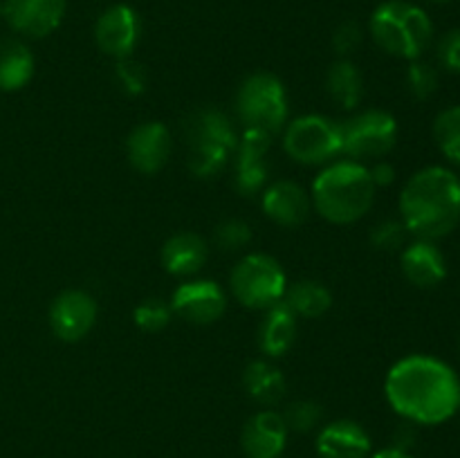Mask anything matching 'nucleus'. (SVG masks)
Returning <instances> with one entry per match:
<instances>
[{
    "mask_svg": "<svg viewBox=\"0 0 460 458\" xmlns=\"http://www.w3.org/2000/svg\"><path fill=\"white\" fill-rule=\"evenodd\" d=\"M362 27H359L358 22L346 21L341 22L335 30V34H332V48H335V52L340 54L341 58H346L362 45Z\"/></svg>",
    "mask_w": 460,
    "mask_h": 458,
    "instance_id": "obj_33",
    "label": "nucleus"
},
{
    "mask_svg": "<svg viewBox=\"0 0 460 458\" xmlns=\"http://www.w3.org/2000/svg\"><path fill=\"white\" fill-rule=\"evenodd\" d=\"M407 233L409 232L402 225V220L386 218L373 227L371 242L373 247H377V250L382 251H395L400 250V247H404V242H407Z\"/></svg>",
    "mask_w": 460,
    "mask_h": 458,
    "instance_id": "obj_32",
    "label": "nucleus"
},
{
    "mask_svg": "<svg viewBox=\"0 0 460 458\" xmlns=\"http://www.w3.org/2000/svg\"><path fill=\"white\" fill-rule=\"evenodd\" d=\"M313 209L332 225H353L371 211L376 184L367 164L353 160L331 162L310 189Z\"/></svg>",
    "mask_w": 460,
    "mask_h": 458,
    "instance_id": "obj_3",
    "label": "nucleus"
},
{
    "mask_svg": "<svg viewBox=\"0 0 460 458\" xmlns=\"http://www.w3.org/2000/svg\"><path fill=\"white\" fill-rule=\"evenodd\" d=\"M400 268L404 278L420 290L438 287L447 277V260L440 247L434 241L422 238H416L411 245L404 247L400 254Z\"/></svg>",
    "mask_w": 460,
    "mask_h": 458,
    "instance_id": "obj_18",
    "label": "nucleus"
},
{
    "mask_svg": "<svg viewBox=\"0 0 460 458\" xmlns=\"http://www.w3.org/2000/svg\"><path fill=\"white\" fill-rule=\"evenodd\" d=\"M458 346H460V339H458Z\"/></svg>",
    "mask_w": 460,
    "mask_h": 458,
    "instance_id": "obj_39",
    "label": "nucleus"
},
{
    "mask_svg": "<svg viewBox=\"0 0 460 458\" xmlns=\"http://www.w3.org/2000/svg\"><path fill=\"white\" fill-rule=\"evenodd\" d=\"M368 173H371L376 189L377 187H389V184L395 180V169L389 164V162H385V160H377L376 164L368 166Z\"/></svg>",
    "mask_w": 460,
    "mask_h": 458,
    "instance_id": "obj_35",
    "label": "nucleus"
},
{
    "mask_svg": "<svg viewBox=\"0 0 460 458\" xmlns=\"http://www.w3.org/2000/svg\"><path fill=\"white\" fill-rule=\"evenodd\" d=\"M171 310L184 321L207 326L216 323L227 310V292L209 278H191L175 287L171 295Z\"/></svg>",
    "mask_w": 460,
    "mask_h": 458,
    "instance_id": "obj_10",
    "label": "nucleus"
},
{
    "mask_svg": "<svg viewBox=\"0 0 460 458\" xmlns=\"http://www.w3.org/2000/svg\"><path fill=\"white\" fill-rule=\"evenodd\" d=\"M288 425L281 413L261 409L243 425L241 447L245 458H281L288 445Z\"/></svg>",
    "mask_w": 460,
    "mask_h": 458,
    "instance_id": "obj_16",
    "label": "nucleus"
},
{
    "mask_svg": "<svg viewBox=\"0 0 460 458\" xmlns=\"http://www.w3.org/2000/svg\"><path fill=\"white\" fill-rule=\"evenodd\" d=\"M234 299L252 310H268L281 304L288 290V277L281 263L263 251H252L234 265L229 274Z\"/></svg>",
    "mask_w": 460,
    "mask_h": 458,
    "instance_id": "obj_7",
    "label": "nucleus"
},
{
    "mask_svg": "<svg viewBox=\"0 0 460 458\" xmlns=\"http://www.w3.org/2000/svg\"><path fill=\"white\" fill-rule=\"evenodd\" d=\"M99 305L85 290H63L49 305V328L61 341H81L97 321Z\"/></svg>",
    "mask_w": 460,
    "mask_h": 458,
    "instance_id": "obj_13",
    "label": "nucleus"
},
{
    "mask_svg": "<svg viewBox=\"0 0 460 458\" xmlns=\"http://www.w3.org/2000/svg\"><path fill=\"white\" fill-rule=\"evenodd\" d=\"M283 304L304 319H319L331 310L332 295L323 283L313 281V278H304L290 286L283 296Z\"/></svg>",
    "mask_w": 460,
    "mask_h": 458,
    "instance_id": "obj_25",
    "label": "nucleus"
},
{
    "mask_svg": "<svg viewBox=\"0 0 460 458\" xmlns=\"http://www.w3.org/2000/svg\"><path fill=\"white\" fill-rule=\"evenodd\" d=\"M162 265L171 277H193L205 268L209 245L196 232H178L162 245Z\"/></svg>",
    "mask_w": 460,
    "mask_h": 458,
    "instance_id": "obj_20",
    "label": "nucleus"
},
{
    "mask_svg": "<svg viewBox=\"0 0 460 458\" xmlns=\"http://www.w3.org/2000/svg\"><path fill=\"white\" fill-rule=\"evenodd\" d=\"M283 420H286L288 431H301V434H308L314 427L322 422V407L313 400H299V402H292L286 409V413H281Z\"/></svg>",
    "mask_w": 460,
    "mask_h": 458,
    "instance_id": "obj_29",
    "label": "nucleus"
},
{
    "mask_svg": "<svg viewBox=\"0 0 460 458\" xmlns=\"http://www.w3.org/2000/svg\"><path fill=\"white\" fill-rule=\"evenodd\" d=\"M171 317H173V310L162 299H144L133 310V323L144 332L164 330L169 326Z\"/></svg>",
    "mask_w": 460,
    "mask_h": 458,
    "instance_id": "obj_27",
    "label": "nucleus"
},
{
    "mask_svg": "<svg viewBox=\"0 0 460 458\" xmlns=\"http://www.w3.org/2000/svg\"><path fill=\"white\" fill-rule=\"evenodd\" d=\"M261 207L272 223L281 227H299L313 211L310 193L292 180H277L261 191Z\"/></svg>",
    "mask_w": 460,
    "mask_h": 458,
    "instance_id": "obj_17",
    "label": "nucleus"
},
{
    "mask_svg": "<svg viewBox=\"0 0 460 458\" xmlns=\"http://www.w3.org/2000/svg\"><path fill=\"white\" fill-rule=\"evenodd\" d=\"M386 402L411 425H440L460 409V380L449 364L431 355H409L389 368Z\"/></svg>",
    "mask_w": 460,
    "mask_h": 458,
    "instance_id": "obj_1",
    "label": "nucleus"
},
{
    "mask_svg": "<svg viewBox=\"0 0 460 458\" xmlns=\"http://www.w3.org/2000/svg\"><path fill=\"white\" fill-rule=\"evenodd\" d=\"M314 447H317L319 458H368L373 454L368 431L349 418L328 422L319 431Z\"/></svg>",
    "mask_w": 460,
    "mask_h": 458,
    "instance_id": "obj_19",
    "label": "nucleus"
},
{
    "mask_svg": "<svg viewBox=\"0 0 460 458\" xmlns=\"http://www.w3.org/2000/svg\"><path fill=\"white\" fill-rule=\"evenodd\" d=\"M142 36V21L130 4L117 3L108 7L94 25V40L106 57L115 61L133 57Z\"/></svg>",
    "mask_w": 460,
    "mask_h": 458,
    "instance_id": "obj_11",
    "label": "nucleus"
},
{
    "mask_svg": "<svg viewBox=\"0 0 460 458\" xmlns=\"http://www.w3.org/2000/svg\"><path fill=\"white\" fill-rule=\"evenodd\" d=\"M283 148L296 164L323 166L341 155L340 121L326 115H304L288 121Z\"/></svg>",
    "mask_w": 460,
    "mask_h": 458,
    "instance_id": "obj_9",
    "label": "nucleus"
},
{
    "mask_svg": "<svg viewBox=\"0 0 460 458\" xmlns=\"http://www.w3.org/2000/svg\"><path fill=\"white\" fill-rule=\"evenodd\" d=\"M67 0H3V16L16 34L45 39L66 18Z\"/></svg>",
    "mask_w": 460,
    "mask_h": 458,
    "instance_id": "obj_14",
    "label": "nucleus"
},
{
    "mask_svg": "<svg viewBox=\"0 0 460 458\" xmlns=\"http://www.w3.org/2000/svg\"><path fill=\"white\" fill-rule=\"evenodd\" d=\"M272 137L274 135L256 128H245L243 137H238L236 178H234V184H236V191L241 196H261V191L268 187V153L270 146H272Z\"/></svg>",
    "mask_w": 460,
    "mask_h": 458,
    "instance_id": "obj_12",
    "label": "nucleus"
},
{
    "mask_svg": "<svg viewBox=\"0 0 460 458\" xmlns=\"http://www.w3.org/2000/svg\"><path fill=\"white\" fill-rule=\"evenodd\" d=\"M189 169L198 178H214L236 153L238 135L232 119L216 108H200L184 124Z\"/></svg>",
    "mask_w": 460,
    "mask_h": 458,
    "instance_id": "obj_5",
    "label": "nucleus"
},
{
    "mask_svg": "<svg viewBox=\"0 0 460 458\" xmlns=\"http://www.w3.org/2000/svg\"><path fill=\"white\" fill-rule=\"evenodd\" d=\"M341 155L349 160L371 162L389 155L398 144V121L382 108H371L349 117L340 124Z\"/></svg>",
    "mask_w": 460,
    "mask_h": 458,
    "instance_id": "obj_8",
    "label": "nucleus"
},
{
    "mask_svg": "<svg viewBox=\"0 0 460 458\" xmlns=\"http://www.w3.org/2000/svg\"><path fill=\"white\" fill-rule=\"evenodd\" d=\"M252 241V227L245 220L229 218L216 227V245L225 251H236L250 245Z\"/></svg>",
    "mask_w": 460,
    "mask_h": 458,
    "instance_id": "obj_31",
    "label": "nucleus"
},
{
    "mask_svg": "<svg viewBox=\"0 0 460 458\" xmlns=\"http://www.w3.org/2000/svg\"><path fill=\"white\" fill-rule=\"evenodd\" d=\"M368 458H413L411 454L404 452V449H398V447H386V449H380V452L371 454Z\"/></svg>",
    "mask_w": 460,
    "mask_h": 458,
    "instance_id": "obj_36",
    "label": "nucleus"
},
{
    "mask_svg": "<svg viewBox=\"0 0 460 458\" xmlns=\"http://www.w3.org/2000/svg\"><path fill=\"white\" fill-rule=\"evenodd\" d=\"M296 314L286 304H277L265 310V317L259 326V350L265 357H283L295 346L296 339Z\"/></svg>",
    "mask_w": 460,
    "mask_h": 458,
    "instance_id": "obj_21",
    "label": "nucleus"
},
{
    "mask_svg": "<svg viewBox=\"0 0 460 458\" xmlns=\"http://www.w3.org/2000/svg\"><path fill=\"white\" fill-rule=\"evenodd\" d=\"M438 72H436V67L431 63L420 61V58L411 61V66L407 70V88L413 99L425 101V99L434 97L436 90H438Z\"/></svg>",
    "mask_w": 460,
    "mask_h": 458,
    "instance_id": "obj_28",
    "label": "nucleus"
},
{
    "mask_svg": "<svg viewBox=\"0 0 460 458\" xmlns=\"http://www.w3.org/2000/svg\"><path fill=\"white\" fill-rule=\"evenodd\" d=\"M326 90L332 101L350 110L358 108L364 97V76L350 58H337L326 72Z\"/></svg>",
    "mask_w": 460,
    "mask_h": 458,
    "instance_id": "obj_24",
    "label": "nucleus"
},
{
    "mask_svg": "<svg viewBox=\"0 0 460 458\" xmlns=\"http://www.w3.org/2000/svg\"><path fill=\"white\" fill-rule=\"evenodd\" d=\"M434 139L440 153L460 166V106L445 108L434 119Z\"/></svg>",
    "mask_w": 460,
    "mask_h": 458,
    "instance_id": "obj_26",
    "label": "nucleus"
},
{
    "mask_svg": "<svg viewBox=\"0 0 460 458\" xmlns=\"http://www.w3.org/2000/svg\"><path fill=\"white\" fill-rule=\"evenodd\" d=\"M234 108L245 128L277 135L288 124L286 85L272 72H254L238 85Z\"/></svg>",
    "mask_w": 460,
    "mask_h": 458,
    "instance_id": "obj_6",
    "label": "nucleus"
},
{
    "mask_svg": "<svg viewBox=\"0 0 460 458\" xmlns=\"http://www.w3.org/2000/svg\"><path fill=\"white\" fill-rule=\"evenodd\" d=\"M368 30L382 52L407 61L420 58L434 39L429 13L407 0H386L377 4L368 21Z\"/></svg>",
    "mask_w": 460,
    "mask_h": 458,
    "instance_id": "obj_4",
    "label": "nucleus"
},
{
    "mask_svg": "<svg viewBox=\"0 0 460 458\" xmlns=\"http://www.w3.org/2000/svg\"><path fill=\"white\" fill-rule=\"evenodd\" d=\"M173 148L169 128L162 121H144L126 137V155L137 173L153 175L166 166Z\"/></svg>",
    "mask_w": 460,
    "mask_h": 458,
    "instance_id": "obj_15",
    "label": "nucleus"
},
{
    "mask_svg": "<svg viewBox=\"0 0 460 458\" xmlns=\"http://www.w3.org/2000/svg\"><path fill=\"white\" fill-rule=\"evenodd\" d=\"M115 79L119 84V88L124 90L130 97H139V94L146 92L148 88V72L142 63L133 61V58H124V61H117L115 66Z\"/></svg>",
    "mask_w": 460,
    "mask_h": 458,
    "instance_id": "obj_30",
    "label": "nucleus"
},
{
    "mask_svg": "<svg viewBox=\"0 0 460 458\" xmlns=\"http://www.w3.org/2000/svg\"><path fill=\"white\" fill-rule=\"evenodd\" d=\"M34 76V54L21 39H0V90L13 92Z\"/></svg>",
    "mask_w": 460,
    "mask_h": 458,
    "instance_id": "obj_22",
    "label": "nucleus"
},
{
    "mask_svg": "<svg viewBox=\"0 0 460 458\" xmlns=\"http://www.w3.org/2000/svg\"><path fill=\"white\" fill-rule=\"evenodd\" d=\"M398 205L407 232L436 242L460 223V178L445 166H425L407 180Z\"/></svg>",
    "mask_w": 460,
    "mask_h": 458,
    "instance_id": "obj_2",
    "label": "nucleus"
},
{
    "mask_svg": "<svg viewBox=\"0 0 460 458\" xmlns=\"http://www.w3.org/2000/svg\"><path fill=\"white\" fill-rule=\"evenodd\" d=\"M438 61L445 70L460 75V27L447 31L438 43Z\"/></svg>",
    "mask_w": 460,
    "mask_h": 458,
    "instance_id": "obj_34",
    "label": "nucleus"
},
{
    "mask_svg": "<svg viewBox=\"0 0 460 458\" xmlns=\"http://www.w3.org/2000/svg\"><path fill=\"white\" fill-rule=\"evenodd\" d=\"M429 3H449V0H429Z\"/></svg>",
    "mask_w": 460,
    "mask_h": 458,
    "instance_id": "obj_37",
    "label": "nucleus"
},
{
    "mask_svg": "<svg viewBox=\"0 0 460 458\" xmlns=\"http://www.w3.org/2000/svg\"><path fill=\"white\" fill-rule=\"evenodd\" d=\"M0 16H3V0H0Z\"/></svg>",
    "mask_w": 460,
    "mask_h": 458,
    "instance_id": "obj_38",
    "label": "nucleus"
},
{
    "mask_svg": "<svg viewBox=\"0 0 460 458\" xmlns=\"http://www.w3.org/2000/svg\"><path fill=\"white\" fill-rule=\"evenodd\" d=\"M247 395L261 407H274L286 395V377L270 359H254L243 373Z\"/></svg>",
    "mask_w": 460,
    "mask_h": 458,
    "instance_id": "obj_23",
    "label": "nucleus"
}]
</instances>
